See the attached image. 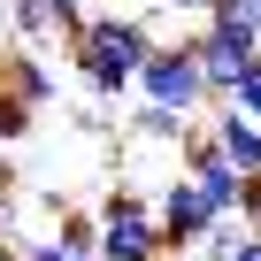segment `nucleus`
I'll return each mask as SVG.
<instances>
[{"instance_id": "nucleus-11", "label": "nucleus", "mask_w": 261, "mask_h": 261, "mask_svg": "<svg viewBox=\"0 0 261 261\" xmlns=\"http://www.w3.org/2000/svg\"><path fill=\"white\" fill-rule=\"evenodd\" d=\"M223 261H261V230H246V223H238V238H230V253H223Z\"/></svg>"}, {"instance_id": "nucleus-3", "label": "nucleus", "mask_w": 261, "mask_h": 261, "mask_svg": "<svg viewBox=\"0 0 261 261\" xmlns=\"http://www.w3.org/2000/svg\"><path fill=\"white\" fill-rule=\"evenodd\" d=\"M130 92H139V100H162V108H177V115H200V108H207L185 39H162V31H154V46L139 54V69H130Z\"/></svg>"}, {"instance_id": "nucleus-8", "label": "nucleus", "mask_w": 261, "mask_h": 261, "mask_svg": "<svg viewBox=\"0 0 261 261\" xmlns=\"http://www.w3.org/2000/svg\"><path fill=\"white\" fill-rule=\"evenodd\" d=\"M230 108H238V115H253V123H261V46H253V54H246V69H238V85H230Z\"/></svg>"}, {"instance_id": "nucleus-2", "label": "nucleus", "mask_w": 261, "mask_h": 261, "mask_svg": "<svg viewBox=\"0 0 261 261\" xmlns=\"http://www.w3.org/2000/svg\"><path fill=\"white\" fill-rule=\"evenodd\" d=\"M92 261H169L146 192H108L92 215Z\"/></svg>"}, {"instance_id": "nucleus-1", "label": "nucleus", "mask_w": 261, "mask_h": 261, "mask_svg": "<svg viewBox=\"0 0 261 261\" xmlns=\"http://www.w3.org/2000/svg\"><path fill=\"white\" fill-rule=\"evenodd\" d=\"M62 39H69V62H77L85 92H92V100H123L139 54L154 46V23H146L139 8H115V16H77Z\"/></svg>"}, {"instance_id": "nucleus-9", "label": "nucleus", "mask_w": 261, "mask_h": 261, "mask_svg": "<svg viewBox=\"0 0 261 261\" xmlns=\"http://www.w3.org/2000/svg\"><path fill=\"white\" fill-rule=\"evenodd\" d=\"M8 246H16V261H92V253H69V246L39 238V230H23V238H8Z\"/></svg>"}, {"instance_id": "nucleus-7", "label": "nucleus", "mask_w": 261, "mask_h": 261, "mask_svg": "<svg viewBox=\"0 0 261 261\" xmlns=\"http://www.w3.org/2000/svg\"><path fill=\"white\" fill-rule=\"evenodd\" d=\"M8 92H23L31 108H46V100H54V69H39L31 54H16V62H8Z\"/></svg>"}, {"instance_id": "nucleus-13", "label": "nucleus", "mask_w": 261, "mask_h": 261, "mask_svg": "<svg viewBox=\"0 0 261 261\" xmlns=\"http://www.w3.org/2000/svg\"><path fill=\"white\" fill-rule=\"evenodd\" d=\"M0 246H8V238H0Z\"/></svg>"}, {"instance_id": "nucleus-12", "label": "nucleus", "mask_w": 261, "mask_h": 261, "mask_svg": "<svg viewBox=\"0 0 261 261\" xmlns=\"http://www.w3.org/2000/svg\"><path fill=\"white\" fill-rule=\"evenodd\" d=\"M215 8H230L238 23H253V31H261V0H215Z\"/></svg>"}, {"instance_id": "nucleus-5", "label": "nucleus", "mask_w": 261, "mask_h": 261, "mask_svg": "<svg viewBox=\"0 0 261 261\" xmlns=\"http://www.w3.org/2000/svg\"><path fill=\"white\" fill-rule=\"evenodd\" d=\"M85 16V0H16V31L23 39H62Z\"/></svg>"}, {"instance_id": "nucleus-10", "label": "nucleus", "mask_w": 261, "mask_h": 261, "mask_svg": "<svg viewBox=\"0 0 261 261\" xmlns=\"http://www.w3.org/2000/svg\"><path fill=\"white\" fill-rule=\"evenodd\" d=\"M31 115H39V108H31L23 92H0V139H23V130H31Z\"/></svg>"}, {"instance_id": "nucleus-4", "label": "nucleus", "mask_w": 261, "mask_h": 261, "mask_svg": "<svg viewBox=\"0 0 261 261\" xmlns=\"http://www.w3.org/2000/svg\"><path fill=\"white\" fill-rule=\"evenodd\" d=\"M207 139H215V154H223L238 177H253V169H261V123H253V115H238L230 100H215V123H207Z\"/></svg>"}, {"instance_id": "nucleus-6", "label": "nucleus", "mask_w": 261, "mask_h": 261, "mask_svg": "<svg viewBox=\"0 0 261 261\" xmlns=\"http://www.w3.org/2000/svg\"><path fill=\"white\" fill-rule=\"evenodd\" d=\"M123 130H130V139H185L192 115H177V108H162V100H139V115H130Z\"/></svg>"}]
</instances>
